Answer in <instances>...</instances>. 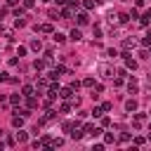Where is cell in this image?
<instances>
[{
  "mask_svg": "<svg viewBox=\"0 0 151 151\" xmlns=\"http://www.w3.org/2000/svg\"><path fill=\"white\" fill-rule=\"evenodd\" d=\"M99 73H101L104 80H111V78H113V71H111L109 66H99Z\"/></svg>",
  "mask_w": 151,
  "mask_h": 151,
  "instance_id": "6da1fadb",
  "label": "cell"
},
{
  "mask_svg": "<svg viewBox=\"0 0 151 151\" xmlns=\"http://www.w3.org/2000/svg\"><path fill=\"white\" fill-rule=\"evenodd\" d=\"M59 97H61V99H71V97H73V90H71V87H61V90H59Z\"/></svg>",
  "mask_w": 151,
  "mask_h": 151,
  "instance_id": "7a4b0ae2",
  "label": "cell"
},
{
  "mask_svg": "<svg viewBox=\"0 0 151 151\" xmlns=\"http://www.w3.org/2000/svg\"><path fill=\"white\" fill-rule=\"evenodd\" d=\"M76 21H78V26H85V24H87V21H90V17H87V14H85V12H80V14H78V17H76Z\"/></svg>",
  "mask_w": 151,
  "mask_h": 151,
  "instance_id": "3957f363",
  "label": "cell"
},
{
  "mask_svg": "<svg viewBox=\"0 0 151 151\" xmlns=\"http://www.w3.org/2000/svg\"><path fill=\"white\" fill-rule=\"evenodd\" d=\"M123 57H125V64H127V68H132V71H134V68H137V61H134L130 54H123Z\"/></svg>",
  "mask_w": 151,
  "mask_h": 151,
  "instance_id": "277c9868",
  "label": "cell"
},
{
  "mask_svg": "<svg viewBox=\"0 0 151 151\" xmlns=\"http://www.w3.org/2000/svg\"><path fill=\"white\" fill-rule=\"evenodd\" d=\"M127 90H130V92H132V94H134V92H137V90H139V83H137V80H134V78H132V80H127Z\"/></svg>",
  "mask_w": 151,
  "mask_h": 151,
  "instance_id": "5b68a950",
  "label": "cell"
},
{
  "mask_svg": "<svg viewBox=\"0 0 151 151\" xmlns=\"http://www.w3.org/2000/svg\"><path fill=\"white\" fill-rule=\"evenodd\" d=\"M125 111H137V101L134 99H127L125 101Z\"/></svg>",
  "mask_w": 151,
  "mask_h": 151,
  "instance_id": "8992f818",
  "label": "cell"
},
{
  "mask_svg": "<svg viewBox=\"0 0 151 151\" xmlns=\"http://www.w3.org/2000/svg\"><path fill=\"white\" fill-rule=\"evenodd\" d=\"M12 125L14 127H21L24 125V116H12Z\"/></svg>",
  "mask_w": 151,
  "mask_h": 151,
  "instance_id": "52a82bcc",
  "label": "cell"
},
{
  "mask_svg": "<svg viewBox=\"0 0 151 151\" xmlns=\"http://www.w3.org/2000/svg\"><path fill=\"white\" fill-rule=\"evenodd\" d=\"M35 31H42V33H52V24H42V26H35Z\"/></svg>",
  "mask_w": 151,
  "mask_h": 151,
  "instance_id": "ba28073f",
  "label": "cell"
},
{
  "mask_svg": "<svg viewBox=\"0 0 151 151\" xmlns=\"http://www.w3.org/2000/svg\"><path fill=\"white\" fill-rule=\"evenodd\" d=\"M31 50L40 52V50H42V42H40V40H31Z\"/></svg>",
  "mask_w": 151,
  "mask_h": 151,
  "instance_id": "9c48e42d",
  "label": "cell"
},
{
  "mask_svg": "<svg viewBox=\"0 0 151 151\" xmlns=\"http://www.w3.org/2000/svg\"><path fill=\"white\" fill-rule=\"evenodd\" d=\"M80 38H83V35H80V31H78V28H73V31H71V40H76V42H78Z\"/></svg>",
  "mask_w": 151,
  "mask_h": 151,
  "instance_id": "30bf717a",
  "label": "cell"
},
{
  "mask_svg": "<svg viewBox=\"0 0 151 151\" xmlns=\"http://www.w3.org/2000/svg\"><path fill=\"white\" fill-rule=\"evenodd\" d=\"M33 68H35V71H42V68H45V61L35 59V61H33Z\"/></svg>",
  "mask_w": 151,
  "mask_h": 151,
  "instance_id": "8fae6325",
  "label": "cell"
},
{
  "mask_svg": "<svg viewBox=\"0 0 151 151\" xmlns=\"http://www.w3.org/2000/svg\"><path fill=\"white\" fill-rule=\"evenodd\" d=\"M21 92H24V97H31V94H33V87H31V85H24Z\"/></svg>",
  "mask_w": 151,
  "mask_h": 151,
  "instance_id": "7c38bea8",
  "label": "cell"
},
{
  "mask_svg": "<svg viewBox=\"0 0 151 151\" xmlns=\"http://www.w3.org/2000/svg\"><path fill=\"white\" fill-rule=\"evenodd\" d=\"M118 21H120V24H127V21H130V14H118Z\"/></svg>",
  "mask_w": 151,
  "mask_h": 151,
  "instance_id": "4fadbf2b",
  "label": "cell"
},
{
  "mask_svg": "<svg viewBox=\"0 0 151 151\" xmlns=\"http://www.w3.org/2000/svg\"><path fill=\"white\" fill-rule=\"evenodd\" d=\"M64 40H66L64 33H54V42H64Z\"/></svg>",
  "mask_w": 151,
  "mask_h": 151,
  "instance_id": "5bb4252c",
  "label": "cell"
},
{
  "mask_svg": "<svg viewBox=\"0 0 151 151\" xmlns=\"http://www.w3.org/2000/svg\"><path fill=\"white\" fill-rule=\"evenodd\" d=\"M9 101H12V104H21V94H12Z\"/></svg>",
  "mask_w": 151,
  "mask_h": 151,
  "instance_id": "9a60e30c",
  "label": "cell"
},
{
  "mask_svg": "<svg viewBox=\"0 0 151 151\" xmlns=\"http://www.w3.org/2000/svg\"><path fill=\"white\" fill-rule=\"evenodd\" d=\"M83 134H85V132H80V130H76V132L71 130V137H73V139H83Z\"/></svg>",
  "mask_w": 151,
  "mask_h": 151,
  "instance_id": "2e32d148",
  "label": "cell"
},
{
  "mask_svg": "<svg viewBox=\"0 0 151 151\" xmlns=\"http://www.w3.org/2000/svg\"><path fill=\"white\" fill-rule=\"evenodd\" d=\"M149 21H151V9L144 12V17H142V24H149Z\"/></svg>",
  "mask_w": 151,
  "mask_h": 151,
  "instance_id": "e0dca14e",
  "label": "cell"
},
{
  "mask_svg": "<svg viewBox=\"0 0 151 151\" xmlns=\"http://www.w3.org/2000/svg\"><path fill=\"white\" fill-rule=\"evenodd\" d=\"M14 26H17V28H21V26H26V21H24L21 17H17V21H14Z\"/></svg>",
  "mask_w": 151,
  "mask_h": 151,
  "instance_id": "ac0fdd59",
  "label": "cell"
},
{
  "mask_svg": "<svg viewBox=\"0 0 151 151\" xmlns=\"http://www.w3.org/2000/svg\"><path fill=\"white\" fill-rule=\"evenodd\" d=\"M83 85H85V87H94V80H92V78H85Z\"/></svg>",
  "mask_w": 151,
  "mask_h": 151,
  "instance_id": "d6986e66",
  "label": "cell"
},
{
  "mask_svg": "<svg viewBox=\"0 0 151 151\" xmlns=\"http://www.w3.org/2000/svg\"><path fill=\"white\" fill-rule=\"evenodd\" d=\"M26 139H28L26 132H19V134H17V142H26Z\"/></svg>",
  "mask_w": 151,
  "mask_h": 151,
  "instance_id": "ffe728a7",
  "label": "cell"
},
{
  "mask_svg": "<svg viewBox=\"0 0 151 151\" xmlns=\"http://www.w3.org/2000/svg\"><path fill=\"white\" fill-rule=\"evenodd\" d=\"M35 106H38V101H35L33 97H28V109H35Z\"/></svg>",
  "mask_w": 151,
  "mask_h": 151,
  "instance_id": "44dd1931",
  "label": "cell"
},
{
  "mask_svg": "<svg viewBox=\"0 0 151 151\" xmlns=\"http://www.w3.org/2000/svg\"><path fill=\"white\" fill-rule=\"evenodd\" d=\"M33 5H35V0H24V7H26V9H31Z\"/></svg>",
  "mask_w": 151,
  "mask_h": 151,
  "instance_id": "7402d4cb",
  "label": "cell"
},
{
  "mask_svg": "<svg viewBox=\"0 0 151 151\" xmlns=\"http://www.w3.org/2000/svg\"><path fill=\"white\" fill-rule=\"evenodd\" d=\"M24 54H26V47H19V50H17V57H19V59H21V57H24Z\"/></svg>",
  "mask_w": 151,
  "mask_h": 151,
  "instance_id": "603a6c76",
  "label": "cell"
},
{
  "mask_svg": "<svg viewBox=\"0 0 151 151\" xmlns=\"http://www.w3.org/2000/svg\"><path fill=\"white\" fill-rule=\"evenodd\" d=\"M104 142L106 144H113V134H104Z\"/></svg>",
  "mask_w": 151,
  "mask_h": 151,
  "instance_id": "cb8c5ba5",
  "label": "cell"
},
{
  "mask_svg": "<svg viewBox=\"0 0 151 151\" xmlns=\"http://www.w3.org/2000/svg\"><path fill=\"white\" fill-rule=\"evenodd\" d=\"M142 42H144V45H151V31H149V33H146V38H144V40H142Z\"/></svg>",
  "mask_w": 151,
  "mask_h": 151,
  "instance_id": "d4e9b609",
  "label": "cell"
},
{
  "mask_svg": "<svg viewBox=\"0 0 151 151\" xmlns=\"http://www.w3.org/2000/svg\"><path fill=\"white\" fill-rule=\"evenodd\" d=\"M68 5H71V9H78V0H68Z\"/></svg>",
  "mask_w": 151,
  "mask_h": 151,
  "instance_id": "484cf974",
  "label": "cell"
},
{
  "mask_svg": "<svg viewBox=\"0 0 151 151\" xmlns=\"http://www.w3.org/2000/svg\"><path fill=\"white\" fill-rule=\"evenodd\" d=\"M2 80H7V73H2V71H0V83H2Z\"/></svg>",
  "mask_w": 151,
  "mask_h": 151,
  "instance_id": "4316f807",
  "label": "cell"
},
{
  "mask_svg": "<svg viewBox=\"0 0 151 151\" xmlns=\"http://www.w3.org/2000/svg\"><path fill=\"white\" fill-rule=\"evenodd\" d=\"M17 2H19V0H7V5H12V7H14Z\"/></svg>",
  "mask_w": 151,
  "mask_h": 151,
  "instance_id": "83f0119b",
  "label": "cell"
},
{
  "mask_svg": "<svg viewBox=\"0 0 151 151\" xmlns=\"http://www.w3.org/2000/svg\"><path fill=\"white\" fill-rule=\"evenodd\" d=\"M45 2H50V0H45Z\"/></svg>",
  "mask_w": 151,
  "mask_h": 151,
  "instance_id": "f1b7e54d",
  "label": "cell"
},
{
  "mask_svg": "<svg viewBox=\"0 0 151 151\" xmlns=\"http://www.w3.org/2000/svg\"><path fill=\"white\" fill-rule=\"evenodd\" d=\"M149 47H151V45H149Z\"/></svg>",
  "mask_w": 151,
  "mask_h": 151,
  "instance_id": "f546056e",
  "label": "cell"
}]
</instances>
